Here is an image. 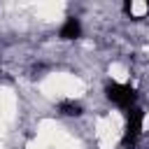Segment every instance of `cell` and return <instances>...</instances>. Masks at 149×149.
<instances>
[{"label":"cell","mask_w":149,"mask_h":149,"mask_svg":"<svg viewBox=\"0 0 149 149\" xmlns=\"http://www.w3.org/2000/svg\"><path fill=\"white\" fill-rule=\"evenodd\" d=\"M123 9H126V14H128L130 19H144V16L149 14V2H140V0H128V2L123 5Z\"/></svg>","instance_id":"4"},{"label":"cell","mask_w":149,"mask_h":149,"mask_svg":"<svg viewBox=\"0 0 149 149\" xmlns=\"http://www.w3.org/2000/svg\"><path fill=\"white\" fill-rule=\"evenodd\" d=\"M142 119H144V112L140 107H130L128 109V116H126V133H123V140L121 144L126 149H133L140 140V133H142Z\"/></svg>","instance_id":"1"},{"label":"cell","mask_w":149,"mask_h":149,"mask_svg":"<svg viewBox=\"0 0 149 149\" xmlns=\"http://www.w3.org/2000/svg\"><path fill=\"white\" fill-rule=\"evenodd\" d=\"M79 35H81V23H79V19L70 16V19L63 23V28H61V40H77Z\"/></svg>","instance_id":"3"},{"label":"cell","mask_w":149,"mask_h":149,"mask_svg":"<svg viewBox=\"0 0 149 149\" xmlns=\"http://www.w3.org/2000/svg\"><path fill=\"white\" fill-rule=\"evenodd\" d=\"M105 93H107V98H109L114 105H119V107H123V109H130V107L135 105V100H137L135 88L128 86V84H116V81H112V84H107Z\"/></svg>","instance_id":"2"},{"label":"cell","mask_w":149,"mask_h":149,"mask_svg":"<svg viewBox=\"0 0 149 149\" xmlns=\"http://www.w3.org/2000/svg\"><path fill=\"white\" fill-rule=\"evenodd\" d=\"M58 109H61L65 116H79V114H81V105H79V102H72V100L61 102V105H58Z\"/></svg>","instance_id":"5"}]
</instances>
